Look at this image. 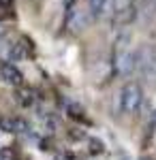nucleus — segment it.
<instances>
[{"instance_id": "9d476101", "label": "nucleus", "mask_w": 156, "mask_h": 160, "mask_svg": "<svg viewBox=\"0 0 156 160\" xmlns=\"http://www.w3.org/2000/svg\"><path fill=\"white\" fill-rule=\"evenodd\" d=\"M101 152H103V143L98 139H92L90 141V154H101Z\"/></svg>"}, {"instance_id": "7ed1b4c3", "label": "nucleus", "mask_w": 156, "mask_h": 160, "mask_svg": "<svg viewBox=\"0 0 156 160\" xmlns=\"http://www.w3.org/2000/svg\"><path fill=\"white\" fill-rule=\"evenodd\" d=\"M92 22H94V17H92L90 9H88V4L81 7V4L77 2V4L71 7L69 13H66V28H69L71 32H81V30H86Z\"/></svg>"}, {"instance_id": "f257e3e1", "label": "nucleus", "mask_w": 156, "mask_h": 160, "mask_svg": "<svg viewBox=\"0 0 156 160\" xmlns=\"http://www.w3.org/2000/svg\"><path fill=\"white\" fill-rule=\"evenodd\" d=\"M128 41H131L128 34H122L116 41V73L122 77H128L137 68V53L131 51Z\"/></svg>"}, {"instance_id": "f03ea898", "label": "nucleus", "mask_w": 156, "mask_h": 160, "mask_svg": "<svg viewBox=\"0 0 156 160\" xmlns=\"http://www.w3.org/2000/svg\"><path fill=\"white\" fill-rule=\"evenodd\" d=\"M141 102H143L141 86L135 83V81H128L126 86L122 88V92H120V107H122V111H124L126 115H133V113L139 111Z\"/></svg>"}, {"instance_id": "423d86ee", "label": "nucleus", "mask_w": 156, "mask_h": 160, "mask_svg": "<svg viewBox=\"0 0 156 160\" xmlns=\"http://www.w3.org/2000/svg\"><path fill=\"white\" fill-rule=\"evenodd\" d=\"M0 128L4 132H19V130H26V124L22 120H17V118L4 115V118H0Z\"/></svg>"}, {"instance_id": "20e7f679", "label": "nucleus", "mask_w": 156, "mask_h": 160, "mask_svg": "<svg viewBox=\"0 0 156 160\" xmlns=\"http://www.w3.org/2000/svg\"><path fill=\"white\" fill-rule=\"evenodd\" d=\"M113 9L118 26H128L135 19V0H113Z\"/></svg>"}, {"instance_id": "1a4fd4ad", "label": "nucleus", "mask_w": 156, "mask_h": 160, "mask_svg": "<svg viewBox=\"0 0 156 160\" xmlns=\"http://www.w3.org/2000/svg\"><path fill=\"white\" fill-rule=\"evenodd\" d=\"M105 7H107V0H88V9H90V13H92L94 19L105 11Z\"/></svg>"}, {"instance_id": "9b49d317", "label": "nucleus", "mask_w": 156, "mask_h": 160, "mask_svg": "<svg viewBox=\"0 0 156 160\" xmlns=\"http://www.w3.org/2000/svg\"><path fill=\"white\" fill-rule=\"evenodd\" d=\"M141 160H150V158H141Z\"/></svg>"}, {"instance_id": "6e6552de", "label": "nucleus", "mask_w": 156, "mask_h": 160, "mask_svg": "<svg viewBox=\"0 0 156 160\" xmlns=\"http://www.w3.org/2000/svg\"><path fill=\"white\" fill-rule=\"evenodd\" d=\"M69 115H71L75 122H84V124H90L88 120V115H86L84 107H79V105H69Z\"/></svg>"}, {"instance_id": "39448f33", "label": "nucleus", "mask_w": 156, "mask_h": 160, "mask_svg": "<svg viewBox=\"0 0 156 160\" xmlns=\"http://www.w3.org/2000/svg\"><path fill=\"white\" fill-rule=\"evenodd\" d=\"M0 77L7 81V83H11V86H24V75H22V71L15 66V64H11V62H2L0 64Z\"/></svg>"}, {"instance_id": "0eeeda50", "label": "nucleus", "mask_w": 156, "mask_h": 160, "mask_svg": "<svg viewBox=\"0 0 156 160\" xmlns=\"http://www.w3.org/2000/svg\"><path fill=\"white\" fill-rule=\"evenodd\" d=\"M15 98H17V102H19V105H24V107H30V105L34 102V92H32V88L17 86Z\"/></svg>"}]
</instances>
